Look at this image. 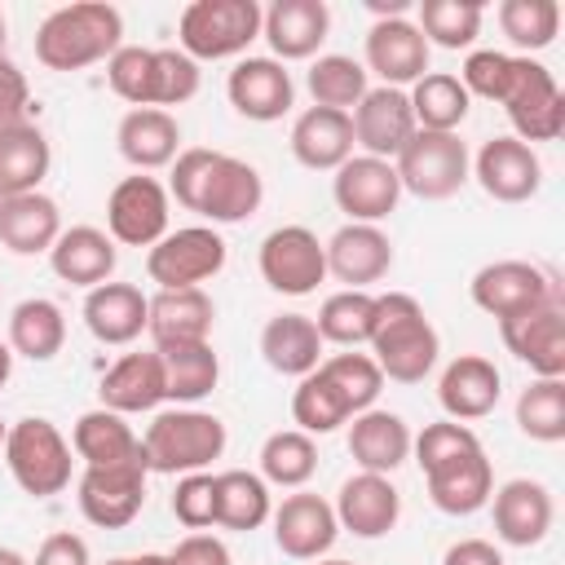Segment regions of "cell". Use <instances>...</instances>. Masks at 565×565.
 I'll list each match as a JSON object with an SVG mask.
<instances>
[{"instance_id": "7bdbcfd3", "label": "cell", "mask_w": 565, "mask_h": 565, "mask_svg": "<svg viewBox=\"0 0 565 565\" xmlns=\"http://www.w3.org/2000/svg\"><path fill=\"white\" fill-rule=\"evenodd\" d=\"M322 344H340V349H358L371 340V327H375V296L371 291H335L322 300L318 318H313Z\"/></svg>"}, {"instance_id": "8992f818", "label": "cell", "mask_w": 565, "mask_h": 565, "mask_svg": "<svg viewBox=\"0 0 565 565\" xmlns=\"http://www.w3.org/2000/svg\"><path fill=\"white\" fill-rule=\"evenodd\" d=\"M0 455L13 472V481L31 499H53L71 486V441L44 415H26V419L9 424V437H4Z\"/></svg>"}, {"instance_id": "f5cc1de1", "label": "cell", "mask_w": 565, "mask_h": 565, "mask_svg": "<svg viewBox=\"0 0 565 565\" xmlns=\"http://www.w3.org/2000/svg\"><path fill=\"white\" fill-rule=\"evenodd\" d=\"M172 516L185 530L216 525V477L212 472H185L177 481V494H172Z\"/></svg>"}, {"instance_id": "cb8c5ba5", "label": "cell", "mask_w": 565, "mask_h": 565, "mask_svg": "<svg viewBox=\"0 0 565 565\" xmlns=\"http://www.w3.org/2000/svg\"><path fill=\"white\" fill-rule=\"evenodd\" d=\"M331 508H335L340 530H349L358 539H380V534H388L397 525L402 494L380 472H353V477H344V486H340Z\"/></svg>"}, {"instance_id": "836d02e7", "label": "cell", "mask_w": 565, "mask_h": 565, "mask_svg": "<svg viewBox=\"0 0 565 565\" xmlns=\"http://www.w3.org/2000/svg\"><path fill=\"white\" fill-rule=\"evenodd\" d=\"M57 234H62V212L49 194L31 190L0 199V247H9L13 256H40L57 243Z\"/></svg>"}, {"instance_id": "d6a6232c", "label": "cell", "mask_w": 565, "mask_h": 565, "mask_svg": "<svg viewBox=\"0 0 565 565\" xmlns=\"http://www.w3.org/2000/svg\"><path fill=\"white\" fill-rule=\"evenodd\" d=\"M102 406L115 415H141L154 411L159 402H168L163 393V362L159 353H124L97 384Z\"/></svg>"}, {"instance_id": "9c48e42d", "label": "cell", "mask_w": 565, "mask_h": 565, "mask_svg": "<svg viewBox=\"0 0 565 565\" xmlns=\"http://www.w3.org/2000/svg\"><path fill=\"white\" fill-rule=\"evenodd\" d=\"M468 296H472V305L481 313L503 322V318H521V313L547 305L561 291H556V278L547 269L530 265V260H490V265H481L472 274Z\"/></svg>"}, {"instance_id": "680465c9", "label": "cell", "mask_w": 565, "mask_h": 565, "mask_svg": "<svg viewBox=\"0 0 565 565\" xmlns=\"http://www.w3.org/2000/svg\"><path fill=\"white\" fill-rule=\"evenodd\" d=\"M441 565H503V552L486 539H459V543L446 547Z\"/></svg>"}, {"instance_id": "44dd1931", "label": "cell", "mask_w": 565, "mask_h": 565, "mask_svg": "<svg viewBox=\"0 0 565 565\" xmlns=\"http://www.w3.org/2000/svg\"><path fill=\"white\" fill-rule=\"evenodd\" d=\"M327 274H335L349 291H366L371 282H380L393 269V243L380 225H340L327 243Z\"/></svg>"}, {"instance_id": "9a60e30c", "label": "cell", "mask_w": 565, "mask_h": 565, "mask_svg": "<svg viewBox=\"0 0 565 565\" xmlns=\"http://www.w3.org/2000/svg\"><path fill=\"white\" fill-rule=\"evenodd\" d=\"M499 335H503L508 353H516L539 380H565V305H561V296H552L547 305H539L521 318H503Z\"/></svg>"}, {"instance_id": "91938a15", "label": "cell", "mask_w": 565, "mask_h": 565, "mask_svg": "<svg viewBox=\"0 0 565 565\" xmlns=\"http://www.w3.org/2000/svg\"><path fill=\"white\" fill-rule=\"evenodd\" d=\"M9 375H13V349L0 340V388L9 384Z\"/></svg>"}, {"instance_id": "94428289", "label": "cell", "mask_w": 565, "mask_h": 565, "mask_svg": "<svg viewBox=\"0 0 565 565\" xmlns=\"http://www.w3.org/2000/svg\"><path fill=\"white\" fill-rule=\"evenodd\" d=\"M0 565H31V561L18 547H0Z\"/></svg>"}, {"instance_id": "2e32d148", "label": "cell", "mask_w": 565, "mask_h": 565, "mask_svg": "<svg viewBox=\"0 0 565 565\" xmlns=\"http://www.w3.org/2000/svg\"><path fill=\"white\" fill-rule=\"evenodd\" d=\"M353 119V146H362L371 159H397L402 146L415 137V115L406 102V88H366V97L349 110Z\"/></svg>"}, {"instance_id": "8fae6325", "label": "cell", "mask_w": 565, "mask_h": 565, "mask_svg": "<svg viewBox=\"0 0 565 565\" xmlns=\"http://www.w3.org/2000/svg\"><path fill=\"white\" fill-rule=\"evenodd\" d=\"M260 278L282 296H309L327 278V247L309 225H278L260 243Z\"/></svg>"}, {"instance_id": "f907efd6", "label": "cell", "mask_w": 565, "mask_h": 565, "mask_svg": "<svg viewBox=\"0 0 565 565\" xmlns=\"http://www.w3.org/2000/svg\"><path fill=\"white\" fill-rule=\"evenodd\" d=\"M291 419L300 424V433H335L340 424H349L353 415L344 411V402L335 397V388L318 375V366L309 371V375H300V384H296V393H291Z\"/></svg>"}, {"instance_id": "7402d4cb", "label": "cell", "mask_w": 565, "mask_h": 565, "mask_svg": "<svg viewBox=\"0 0 565 565\" xmlns=\"http://www.w3.org/2000/svg\"><path fill=\"white\" fill-rule=\"evenodd\" d=\"M424 481H428L433 508L446 512V516H472L494 494V472H490V459H486L481 446H472V450H463L446 463L424 468Z\"/></svg>"}, {"instance_id": "f35d334b", "label": "cell", "mask_w": 565, "mask_h": 565, "mask_svg": "<svg viewBox=\"0 0 565 565\" xmlns=\"http://www.w3.org/2000/svg\"><path fill=\"white\" fill-rule=\"evenodd\" d=\"M159 362H163V393L168 402H199L216 388L221 380V358L216 349L203 340V344H168V349H154Z\"/></svg>"}, {"instance_id": "7a4b0ae2", "label": "cell", "mask_w": 565, "mask_h": 565, "mask_svg": "<svg viewBox=\"0 0 565 565\" xmlns=\"http://www.w3.org/2000/svg\"><path fill=\"white\" fill-rule=\"evenodd\" d=\"M371 358L384 380L393 384H419L441 353L437 327L428 322L424 305L411 291H384L375 296V327H371Z\"/></svg>"}, {"instance_id": "7c38bea8", "label": "cell", "mask_w": 565, "mask_h": 565, "mask_svg": "<svg viewBox=\"0 0 565 565\" xmlns=\"http://www.w3.org/2000/svg\"><path fill=\"white\" fill-rule=\"evenodd\" d=\"M146 459L132 463H106V468H84L79 477V512L97 530H124L137 521L146 508Z\"/></svg>"}, {"instance_id": "5bb4252c", "label": "cell", "mask_w": 565, "mask_h": 565, "mask_svg": "<svg viewBox=\"0 0 565 565\" xmlns=\"http://www.w3.org/2000/svg\"><path fill=\"white\" fill-rule=\"evenodd\" d=\"M331 194H335V207L358 221V225H375L384 221L397 199H402V181L393 172L388 159H371V154H349L340 168H335V181H331Z\"/></svg>"}, {"instance_id": "e575fe53", "label": "cell", "mask_w": 565, "mask_h": 565, "mask_svg": "<svg viewBox=\"0 0 565 565\" xmlns=\"http://www.w3.org/2000/svg\"><path fill=\"white\" fill-rule=\"evenodd\" d=\"M71 450L84 459V468H106V463H132V459H146L141 455V437L124 424V415L97 406V411H84L71 428Z\"/></svg>"}, {"instance_id": "4316f807", "label": "cell", "mask_w": 565, "mask_h": 565, "mask_svg": "<svg viewBox=\"0 0 565 565\" xmlns=\"http://www.w3.org/2000/svg\"><path fill=\"white\" fill-rule=\"evenodd\" d=\"M49 265L62 282L71 287H102L110 282L115 265H119V252H115V238L97 225H71L57 234V243L49 247Z\"/></svg>"}, {"instance_id": "4fadbf2b", "label": "cell", "mask_w": 565, "mask_h": 565, "mask_svg": "<svg viewBox=\"0 0 565 565\" xmlns=\"http://www.w3.org/2000/svg\"><path fill=\"white\" fill-rule=\"evenodd\" d=\"M168 185L137 172L124 177L106 199V230L124 247H154L168 234Z\"/></svg>"}, {"instance_id": "7dc6e473", "label": "cell", "mask_w": 565, "mask_h": 565, "mask_svg": "<svg viewBox=\"0 0 565 565\" xmlns=\"http://www.w3.org/2000/svg\"><path fill=\"white\" fill-rule=\"evenodd\" d=\"M516 428L530 441H565V380H534L516 397Z\"/></svg>"}, {"instance_id": "74e56055", "label": "cell", "mask_w": 565, "mask_h": 565, "mask_svg": "<svg viewBox=\"0 0 565 565\" xmlns=\"http://www.w3.org/2000/svg\"><path fill=\"white\" fill-rule=\"evenodd\" d=\"M411 102V115H415V128H428V132H455L463 119H468V88L459 84V75L450 71H428L411 84L406 93Z\"/></svg>"}, {"instance_id": "1f68e13d", "label": "cell", "mask_w": 565, "mask_h": 565, "mask_svg": "<svg viewBox=\"0 0 565 565\" xmlns=\"http://www.w3.org/2000/svg\"><path fill=\"white\" fill-rule=\"evenodd\" d=\"M349 455H353V463L362 472L388 477L411 455V428H406V419L393 415V411H380V406L353 415V424H349Z\"/></svg>"}, {"instance_id": "f1b7e54d", "label": "cell", "mask_w": 565, "mask_h": 565, "mask_svg": "<svg viewBox=\"0 0 565 565\" xmlns=\"http://www.w3.org/2000/svg\"><path fill=\"white\" fill-rule=\"evenodd\" d=\"M150 296L132 282H102L84 296V327L102 344H132L146 331Z\"/></svg>"}, {"instance_id": "bcb514c9", "label": "cell", "mask_w": 565, "mask_h": 565, "mask_svg": "<svg viewBox=\"0 0 565 565\" xmlns=\"http://www.w3.org/2000/svg\"><path fill=\"white\" fill-rule=\"evenodd\" d=\"M106 84L115 97H124L132 110H146L154 106L159 97V62H154V49H141V44H119L106 62ZM159 110V106H154Z\"/></svg>"}, {"instance_id": "6125c7cd", "label": "cell", "mask_w": 565, "mask_h": 565, "mask_svg": "<svg viewBox=\"0 0 565 565\" xmlns=\"http://www.w3.org/2000/svg\"><path fill=\"white\" fill-rule=\"evenodd\" d=\"M318 565H358V561H340V556H318Z\"/></svg>"}, {"instance_id": "f6af8a7d", "label": "cell", "mask_w": 565, "mask_h": 565, "mask_svg": "<svg viewBox=\"0 0 565 565\" xmlns=\"http://www.w3.org/2000/svg\"><path fill=\"white\" fill-rule=\"evenodd\" d=\"M318 375L335 388V397L344 402L349 415L371 411L375 397H380V388H384V375H380V366H375L371 353H331V358L318 362Z\"/></svg>"}, {"instance_id": "603a6c76", "label": "cell", "mask_w": 565, "mask_h": 565, "mask_svg": "<svg viewBox=\"0 0 565 565\" xmlns=\"http://www.w3.org/2000/svg\"><path fill=\"white\" fill-rule=\"evenodd\" d=\"M366 71H375L388 88L415 84L428 75V40L411 18H375L366 31Z\"/></svg>"}, {"instance_id": "6da1fadb", "label": "cell", "mask_w": 565, "mask_h": 565, "mask_svg": "<svg viewBox=\"0 0 565 565\" xmlns=\"http://www.w3.org/2000/svg\"><path fill=\"white\" fill-rule=\"evenodd\" d=\"M168 199H177L185 212L207 216L212 225H238L260 212L265 181L247 159H234V154H221L207 146H190L172 159Z\"/></svg>"}, {"instance_id": "681fc988", "label": "cell", "mask_w": 565, "mask_h": 565, "mask_svg": "<svg viewBox=\"0 0 565 565\" xmlns=\"http://www.w3.org/2000/svg\"><path fill=\"white\" fill-rule=\"evenodd\" d=\"M499 26L521 49V57H530V53H539L556 40L561 4L556 0H503L499 4Z\"/></svg>"}, {"instance_id": "5b68a950", "label": "cell", "mask_w": 565, "mask_h": 565, "mask_svg": "<svg viewBox=\"0 0 565 565\" xmlns=\"http://www.w3.org/2000/svg\"><path fill=\"white\" fill-rule=\"evenodd\" d=\"M265 9L256 0H190L177 22L181 53L194 62H221L243 53L260 35Z\"/></svg>"}, {"instance_id": "11a10c76", "label": "cell", "mask_w": 565, "mask_h": 565, "mask_svg": "<svg viewBox=\"0 0 565 565\" xmlns=\"http://www.w3.org/2000/svg\"><path fill=\"white\" fill-rule=\"evenodd\" d=\"M26 110H31V84H26V75L9 57H0V132L26 124Z\"/></svg>"}, {"instance_id": "ab89813d", "label": "cell", "mask_w": 565, "mask_h": 565, "mask_svg": "<svg viewBox=\"0 0 565 565\" xmlns=\"http://www.w3.org/2000/svg\"><path fill=\"white\" fill-rule=\"evenodd\" d=\"M62 340H66V318L53 300L44 296H31L22 305H13L9 313V349L31 358V362H49L62 353Z\"/></svg>"}, {"instance_id": "30bf717a", "label": "cell", "mask_w": 565, "mask_h": 565, "mask_svg": "<svg viewBox=\"0 0 565 565\" xmlns=\"http://www.w3.org/2000/svg\"><path fill=\"white\" fill-rule=\"evenodd\" d=\"M516 128V141H556L561 128H565V97L552 79V71L534 57H516V71H512V84L499 102Z\"/></svg>"}, {"instance_id": "52a82bcc", "label": "cell", "mask_w": 565, "mask_h": 565, "mask_svg": "<svg viewBox=\"0 0 565 565\" xmlns=\"http://www.w3.org/2000/svg\"><path fill=\"white\" fill-rule=\"evenodd\" d=\"M393 172H397L402 190H411L415 199L437 203V199H450V194L463 190V181L472 172V159H468V146L459 141V132L415 128V137L393 159Z\"/></svg>"}, {"instance_id": "ba28073f", "label": "cell", "mask_w": 565, "mask_h": 565, "mask_svg": "<svg viewBox=\"0 0 565 565\" xmlns=\"http://www.w3.org/2000/svg\"><path fill=\"white\" fill-rule=\"evenodd\" d=\"M225 269V238L212 225H185L168 230L150 252H146V274L159 282V291H181L216 278Z\"/></svg>"}, {"instance_id": "b9f144b4", "label": "cell", "mask_w": 565, "mask_h": 565, "mask_svg": "<svg viewBox=\"0 0 565 565\" xmlns=\"http://www.w3.org/2000/svg\"><path fill=\"white\" fill-rule=\"evenodd\" d=\"M313 472H318V446H313L309 433L278 428V433L265 437V446H260V477H265V486L300 490Z\"/></svg>"}, {"instance_id": "d4e9b609", "label": "cell", "mask_w": 565, "mask_h": 565, "mask_svg": "<svg viewBox=\"0 0 565 565\" xmlns=\"http://www.w3.org/2000/svg\"><path fill=\"white\" fill-rule=\"evenodd\" d=\"M499 393H503V375L490 358L481 353H459L441 380H437V402L441 411L455 419V424H468V419H486L494 406H499Z\"/></svg>"}, {"instance_id": "ffe728a7", "label": "cell", "mask_w": 565, "mask_h": 565, "mask_svg": "<svg viewBox=\"0 0 565 565\" xmlns=\"http://www.w3.org/2000/svg\"><path fill=\"white\" fill-rule=\"evenodd\" d=\"M490 512H494V534L508 543V547H534L547 539L552 530V490L543 481H530V477H512L503 481L494 494H490Z\"/></svg>"}, {"instance_id": "816d5d0a", "label": "cell", "mask_w": 565, "mask_h": 565, "mask_svg": "<svg viewBox=\"0 0 565 565\" xmlns=\"http://www.w3.org/2000/svg\"><path fill=\"white\" fill-rule=\"evenodd\" d=\"M512 71H516V57H512V53L477 49V53H468V62H463V71H459V84L468 88V97L503 102V93H508V84H512Z\"/></svg>"}, {"instance_id": "ee69618b", "label": "cell", "mask_w": 565, "mask_h": 565, "mask_svg": "<svg viewBox=\"0 0 565 565\" xmlns=\"http://www.w3.org/2000/svg\"><path fill=\"white\" fill-rule=\"evenodd\" d=\"M309 93H313V106H327V110H353L362 97H366V66L353 62L349 53H322L309 75H305Z\"/></svg>"}, {"instance_id": "4dcf8cb0", "label": "cell", "mask_w": 565, "mask_h": 565, "mask_svg": "<svg viewBox=\"0 0 565 565\" xmlns=\"http://www.w3.org/2000/svg\"><path fill=\"white\" fill-rule=\"evenodd\" d=\"M115 146L137 172H154L181 154V124H177V115L154 110V106L128 110L115 128Z\"/></svg>"}, {"instance_id": "03108f58", "label": "cell", "mask_w": 565, "mask_h": 565, "mask_svg": "<svg viewBox=\"0 0 565 565\" xmlns=\"http://www.w3.org/2000/svg\"><path fill=\"white\" fill-rule=\"evenodd\" d=\"M4 437H9V424L0 419V450H4Z\"/></svg>"}, {"instance_id": "8d00e7d4", "label": "cell", "mask_w": 565, "mask_h": 565, "mask_svg": "<svg viewBox=\"0 0 565 565\" xmlns=\"http://www.w3.org/2000/svg\"><path fill=\"white\" fill-rule=\"evenodd\" d=\"M49 163H53V150L35 124H18L0 132V199L40 190V181L49 177Z\"/></svg>"}, {"instance_id": "e7e4bbea", "label": "cell", "mask_w": 565, "mask_h": 565, "mask_svg": "<svg viewBox=\"0 0 565 565\" xmlns=\"http://www.w3.org/2000/svg\"><path fill=\"white\" fill-rule=\"evenodd\" d=\"M0 57H4V13H0Z\"/></svg>"}, {"instance_id": "f546056e", "label": "cell", "mask_w": 565, "mask_h": 565, "mask_svg": "<svg viewBox=\"0 0 565 565\" xmlns=\"http://www.w3.org/2000/svg\"><path fill=\"white\" fill-rule=\"evenodd\" d=\"M291 154H296L300 168L335 172V168L353 154V119H349L344 110L309 106V110L296 115V124H291Z\"/></svg>"}, {"instance_id": "277c9868", "label": "cell", "mask_w": 565, "mask_h": 565, "mask_svg": "<svg viewBox=\"0 0 565 565\" xmlns=\"http://www.w3.org/2000/svg\"><path fill=\"white\" fill-rule=\"evenodd\" d=\"M225 424L212 411H159L141 437V455L150 472L163 477H185V472H203L212 459H221L225 450Z\"/></svg>"}, {"instance_id": "6f0895ef", "label": "cell", "mask_w": 565, "mask_h": 565, "mask_svg": "<svg viewBox=\"0 0 565 565\" xmlns=\"http://www.w3.org/2000/svg\"><path fill=\"white\" fill-rule=\"evenodd\" d=\"M31 565H93V556H88V543L79 534L57 530V534H49L40 543V552H35Z\"/></svg>"}, {"instance_id": "3957f363", "label": "cell", "mask_w": 565, "mask_h": 565, "mask_svg": "<svg viewBox=\"0 0 565 565\" xmlns=\"http://www.w3.org/2000/svg\"><path fill=\"white\" fill-rule=\"evenodd\" d=\"M124 40V13L106 0H79L53 9L35 31V57L49 71H84L93 62H110Z\"/></svg>"}, {"instance_id": "e0dca14e", "label": "cell", "mask_w": 565, "mask_h": 565, "mask_svg": "<svg viewBox=\"0 0 565 565\" xmlns=\"http://www.w3.org/2000/svg\"><path fill=\"white\" fill-rule=\"evenodd\" d=\"M472 177L494 203H525L543 185V163L534 146L516 137H490L472 159Z\"/></svg>"}, {"instance_id": "d590c367", "label": "cell", "mask_w": 565, "mask_h": 565, "mask_svg": "<svg viewBox=\"0 0 565 565\" xmlns=\"http://www.w3.org/2000/svg\"><path fill=\"white\" fill-rule=\"evenodd\" d=\"M260 358L278 375H309L322 362V335L309 313H278L260 331Z\"/></svg>"}, {"instance_id": "ac0fdd59", "label": "cell", "mask_w": 565, "mask_h": 565, "mask_svg": "<svg viewBox=\"0 0 565 565\" xmlns=\"http://www.w3.org/2000/svg\"><path fill=\"white\" fill-rule=\"evenodd\" d=\"M269 521H274V543H278V552L291 556V561H318V556H327L331 543H335V534H340L335 508H331L322 494H309V490L287 494V499L269 512Z\"/></svg>"}, {"instance_id": "c3c4849f", "label": "cell", "mask_w": 565, "mask_h": 565, "mask_svg": "<svg viewBox=\"0 0 565 565\" xmlns=\"http://www.w3.org/2000/svg\"><path fill=\"white\" fill-rule=\"evenodd\" d=\"M481 4L477 0H419V35L441 49H468L481 35Z\"/></svg>"}, {"instance_id": "be15d7a7", "label": "cell", "mask_w": 565, "mask_h": 565, "mask_svg": "<svg viewBox=\"0 0 565 565\" xmlns=\"http://www.w3.org/2000/svg\"><path fill=\"white\" fill-rule=\"evenodd\" d=\"M106 565H137V556H115V561H106Z\"/></svg>"}, {"instance_id": "60d3db41", "label": "cell", "mask_w": 565, "mask_h": 565, "mask_svg": "<svg viewBox=\"0 0 565 565\" xmlns=\"http://www.w3.org/2000/svg\"><path fill=\"white\" fill-rule=\"evenodd\" d=\"M269 512H274V499L260 472H247V468L216 472V525L247 534V530H260Z\"/></svg>"}, {"instance_id": "83f0119b", "label": "cell", "mask_w": 565, "mask_h": 565, "mask_svg": "<svg viewBox=\"0 0 565 565\" xmlns=\"http://www.w3.org/2000/svg\"><path fill=\"white\" fill-rule=\"evenodd\" d=\"M216 322V305L203 287H181V291H159L150 296V318L146 331L154 340V349L168 344H203L212 335Z\"/></svg>"}, {"instance_id": "db71d44e", "label": "cell", "mask_w": 565, "mask_h": 565, "mask_svg": "<svg viewBox=\"0 0 565 565\" xmlns=\"http://www.w3.org/2000/svg\"><path fill=\"white\" fill-rule=\"evenodd\" d=\"M154 62H159V97L154 106H181L199 93V62L185 57L181 49H154Z\"/></svg>"}, {"instance_id": "484cf974", "label": "cell", "mask_w": 565, "mask_h": 565, "mask_svg": "<svg viewBox=\"0 0 565 565\" xmlns=\"http://www.w3.org/2000/svg\"><path fill=\"white\" fill-rule=\"evenodd\" d=\"M331 31V9L322 0H274L260 18V35L274 49V62H300L322 49Z\"/></svg>"}, {"instance_id": "9f6ffc18", "label": "cell", "mask_w": 565, "mask_h": 565, "mask_svg": "<svg viewBox=\"0 0 565 565\" xmlns=\"http://www.w3.org/2000/svg\"><path fill=\"white\" fill-rule=\"evenodd\" d=\"M168 561H172V565H230V547H225L216 534L194 530V534H185V539L168 552Z\"/></svg>"}, {"instance_id": "d6986e66", "label": "cell", "mask_w": 565, "mask_h": 565, "mask_svg": "<svg viewBox=\"0 0 565 565\" xmlns=\"http://www.w3.org/2000/svg\"><path fill=\"white\" fill-rule=\"evenodd\" d=\"M225 97L230 106L243 115V119H256V124H274L291 110L296 102V84H291V71L274 57H243L230 79H225Z\"/></svg>"}]
</instances>
